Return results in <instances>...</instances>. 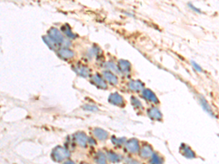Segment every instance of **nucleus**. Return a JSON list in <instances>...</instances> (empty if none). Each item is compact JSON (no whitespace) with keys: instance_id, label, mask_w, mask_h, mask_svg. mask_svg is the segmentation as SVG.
Segmentation results:
<instances>
[{"instance_id":"f257e3e1","label":"nucleus","mask_w":219,"mask_h":164,"mask_svg":"<svg viewBox=\"0 0 219 164\" xmlns=\"http://www.w3.org/2000/svg\"><path fill=\"white\" fill-rule=\"evenodd\" d=\"M180 152L184 156H185L186 158H195V154L191 148L189 147L188 146H186V145H181L180 146Z\"/></svg>"},{"instance_id":"f03ea898","label":"nucleus","mask_w":219,"mask_h":164,"mask_svg":"<svg viewBox=\"0 0 219 164\" xmlns=\"http://www.w3.org/2000/svg\"><path fill=\"white\" fill-rule=\"evenodd\" d=\"M49 34L50 35V38L52 39L55 42H62L63 41V37L56 29H50Z\"/></svg>"},{"instance_id":"7ed1b4c3","label":"nucleus","mask_w":219,"mask_h":164,"mask_svg":"<svg viewBox=\"0 0 219 164\" xmlns=\"http://www.w3.org/2000/svg\"><path fill=\"white\" fill-rule=\"evenodd\" d=\"M53 154H54V158L58 161H62V159H64V157L67 156V151H65L63 148L61 147L57 148L56 150H55V152H54Z\"/></svg>"},{"instance_id":"20e7f679","label":"nucleus","mask_w":219,"mask_h":164,"mask_svg":"<svg viewBox=\"0 0 219 164\" xmlns=\"http://www.w3.org/2000/svg\"><path fill=\"white\" fill-rule=\"evenodd\" d=\"M143 96L146 99H148L150 101H152V102H154V103H157L158 101H159L154 93H153L151 90H148V89H145L143 90Z\"/></svg>"},{"instance_id":"39448f33","label":"nucleus","mask_w":219,"mask_h":164,"mask_svg":"<svg viewBox=\"0 0 219 164\" xmlns=\"http://www.w3.org/2000/svg\"><path fill=\"white\" fill-rule=\"evenodd\" d=\"M148 115H149L150 117H151V118H152V119L158 120L161 119V117H162L161 112L159 111L157 108L155 107L151 108V109L148 110Z\"/></svg>"},{"instance_id":"423d86ee","label":"nucleus","mask_w":219,"mask_h":164,"mask_svg":"<svg viewBox=\"0 0 219 164\" xmlns=\"http://www.w3.org/2000/svg\"><path fill=\"white\" fill-rule=\"evenodd\" d=\"M109 101L113 104L116 105H121L123 104V100L121 96H119L118 93H113L109 98Z\"/></svg>"},{"instance_id":"0eeeda50","label":"nucleus","mask_w":219,"mask_h":164,"mask_svg":"<svg viewBox=\"0 0 219 164\" xmlns=\"http://www.w3.org/2000/svg\"><path fill=\"white\" fill-rule=\"evenodd\" d=\"M127 148L131 153H136L137 151H138V149H139L137 141L135 139L129 141L127 144Z\"/></svg>"},{"instance_id":"6e6552de","label":"nucleus","mask_w":219,"mask_h":164,"mask_svg":"<svg viewBox=\"0 0 219 164\" xmlns=\"http://www.w3.org/2000/svg\"><path fill=\"white\" fill-rule=\"evenodd\" d=\"M94 134H95V136H96L97 138H99V139L102 140H104L105 139H107V135H108L107 132L104 131L102 130V129H95V131H94Z\"/></svg>"},{"instance_id":"1a4fd4ad","label":"nucleus","mask_w":219,"mask_h":164,"mask_svg":"<svg viewBox=\"0 0 219 164\" xmlns=\"http://www.w3.org/2000/svg\"><path fill=\"white\" fill-rule=\"evenodd\" d=\"M152 154H153V152L151 147L148 146V145H146V146L143 147L141 151L142 157H144V158H148V157H150V156H151Z\"/></svg>"},{"instance_id":"9d476101","label":"nucleus","mask_w":219,"mask_h":164,"mask_svg":"<svg viewBox=\"0 0 219 164\" xmlns=\"http://www.w3.org/2000/svg\"><path fill=\"white\" fill-rule=\"evenodd\" d=\"M104 77L107 78V80L111 82V83L116 84L117 82H118V80H117L116 77H115V76L113 74H112L111 72H108V71L104 72Z\"/></svg>"},{"instance_id":"9b49d317","label":"nucleus","mask_w":219,"mask_h":164,"mask_svg":"<svg viewBox=\"0 0 219 164\" xmlns=\"http://www.w3.org/2000/svg\"><path fill=\"white\" fill-rule=\"evenodd\" d=\"M143 84L139 81H133L129 83L130 88L135 90H139L143 88Z\"/></svg>"},{"instance_id":"f8f14e48","label":"nucleus","mask_w":219,"mask_h":164,"mask_svg":"<svg viewBox=\"0 0 219 164\" xmlns=\"http://www.w3.org/2000/svg\"><path fill=\"white\" fill-rule=\"evenodd\" d=\"M119 67L122 70V72H129L130 70V64L129 62L125 61H121L119 62Z\"/></svg>"},{"instance_id":"ddd939ff","label":"nucleus","mask_w":219,"mask_h":164,"mask_svg":"<svg viewBox=\"0 0 219 164\" xmlns=\"http://www.w3.org/2000/svg\"><path fill=\"white\" fill-rule=\"evenodd\" d=\"M77 142L80 145H85L86 142V137L84 134H79L76 136Z\"/></svg>"},{"instance_id":"4468645a","label":"nucleus","mask_w":219,"mask_h":164,"mask_svg":"<svg viewBox=\"0 0 219 164\" xmlns=\"http://www.w3.org/2000/svg\"><path fill=\"white\" fill-rule=\"evenodd\" d=\"M59 54L61 55V56L63 57V58H70L73 56V53L72 51H70V50H67V49H64L62 50L59 52Z\"/></svg>"},{"instance_id":"2eb2a0df","label":"nucleus","mask_w":219,"mask_h":164,"mask_svg":"<svg viewBox=\"0 0 219 164\" xmlns=\"http://www.w3.org/2000/svg\"><path fill=\"white\" fill-rule=\"evenodd\" d=\"M151 163L152 164H162L163 161L158 155L153 154L152 156V159H151Z\"/></svg>"},{"instance_id":"dca6fc26","label":"nucleus","mask_w":219,"mask_h":164,"mask_svg":"<svg viewBox=\"0 0 219 164\" xmlns=\"http://www.w3.org/2000/svg\"><path fill=\"white\" fill-rule=\"evenodd\" d=\"M96 162L99 164H106V158L102 153H99L96 157Z\"/></svg>"},{"instance_id":"f3484780","label":"nucleus","mask_w":219,"mask_h":164,"mask_svg":"<svg viewBox=\"0 0 219 164\" xmlns=\"http://www.w3.org/2000/svg\"><path fill=\"white\" fill-rule=\"evenodd\" d=\"M94 82H96V85H99V86H101L102 88H106V84L104 83V82L102 80V78H100L98 76H95L94 77Z\"/></svg>"},{"instance_id":"a211bd4d","label":"nucleus","mask_w":219,"mask_h":164,"mask_svg":"<svg viewBox=\"0 0 219 164\" xmlns=\"http://www.w3.org/2000/svg\"><path fill=\"white\" fill-rule=\"evenodd\" d=\"M200 101H201V104H202V107L204 108V109H205V110H206V111L208 112V113H210V114H212V112H211L210 107L209 105L208 104L207 101L202 98H200Z\"/></svg>"},{"instance_id":"6ab92c4d","label":"nucleus","mask_w":219,"mask_h":164,"mask_svg":"<svg viewBox=\"0 0 219 164\" xmlns=\"http://www.w3.org/2000/svg\"><path fill=\"white\" fill-rule=\"evenodd\" d=\"M109 158L113 162H118V161H120V158L118 155L115 154V153H109Z\"/></svg>"},{"instance_id":"aec40b11","label":"nucleus","mask_w":219,"mask_h":164,"mask_svg":"<svg viewBox=\"0 0 219 164\" xmlns=\"http://www.w3.org/2000/svg\"><path fill=\"white\" fill-rule=\"evenodd\" d=\"M192 66H194V69L196 70V71L199 72H202V69L201 66H200V65H198L195 62V61H192Z\"/></svg>"},{"instance_id":"412c9836","label":"nucleus","mask_w":219,"mask_h":164,"mask_svg":"<svg viewBox=\"0 0 219 164\" xmlns=\"http://www.w3.org/2000/svg\"><path fill=\"white\" fill-rule=\"evenodd\" d=\"M189 6H190V7H191V8L192 9V10H194V11L197 12V13H200V10L197 9V8H196V7H194V6H193V5H192V4H189Z\"/></svg>"},{"instance_id":"4be33fe9","label":"nucleus","mask_w":219,"mask_h":164,"mask_svg":"<svg viewBox=\"0 0 219 164\" xmlns=\"http://www.w3.org/2000/svg\"><path fill=\"white\" fill-rule=\"evenodd\" d=\"M64 164H75L73 162H72V161H67V162L65 163Z\"/></svg>"}]
</instances>
